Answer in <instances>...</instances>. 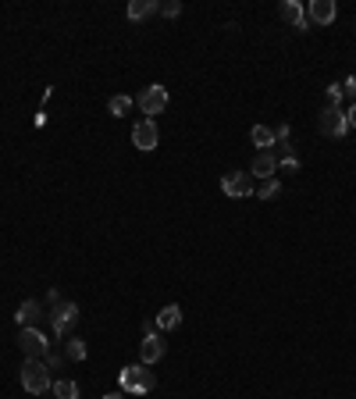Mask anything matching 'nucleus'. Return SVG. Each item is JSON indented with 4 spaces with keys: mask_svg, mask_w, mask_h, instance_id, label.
I'll list each match as a JSON object with an SVG mask.
<instances>
[{
    "mask_svg": "<svg viewBox=\"0 0 356 399\" xmlns=\"http://www.w3.org/2000/svg\"><path fill=\"white\" fill-rule=\"evenodd\" d=\"M342 93H349V97H356V75H349V79L342 82Z\"/></svg>",
    "mask_w": 356,
    "mask_h": 399,
    "instance_id": "nucleus-25",
    "label": "nucleus"
},
{
    "mask_svg": "<svg viewBox=\"0 0 356 399\" xmlns=\"http://www.w3.org/2000/svg\"><path fill=\"white\" fill-rule=\"evenodd\" d=\"M161 15L178 18V15H182V4H178V0H168V4H161Z\"/></svg>",
    "mask_w": 356,
    "mask_h": 399,
    "instance_id": "nucleus-21",
    "label": "nucleus"
},
{
    "mask_svg": "<svg viewBox=\"0 0 356 399\" xmlns=\"http://www.w3.org/2000/svg\"><path fill=\"white\" fill-rule=\"evenodd\" d=\"M278 193H282V182H278V178H264L260 186H257V196H260V200H275Z\"/></svg>",
    "mask_w": 356,
    "mask_h": 399,
    "instance_id": "nucleus-18",
    "label": "nucleus"
},
{
    "mask_svg": "<svg viewBox=\"0 0 356 399\" xmlns=\"http://www.w3.org/2000/svg\"><path fill=\"white\" fill-rule=\"evenodd\" d=\"M65 353H68L72 360H86V343H82V339H68V343H65Z\"/></svg>",
    "mask_w": 356,
    "mask_h": 399,
    "instance_id": "nucleus-20",
    "label": "nucleus"
},
{
    "mask_svg": "<svg viewBox=\"0 0 356 399\" xmlns=\"http://www.w3.org/2000/svg\"><path fill=\"white\" fill-rule=\"evenodd\" d=\"M275 168H278V157H275L271 150H260L257 157H253V164H250V175H257L264 182V178H275Z\"/></svg>",
    "mask_w": 356,
    "mask_h": 399,
    "instance_id": "nucleus-10",
    "label": "nucleus"
},
{
    "mask_svg": "<svg viewBox=\"0 0 356 399\" xmlns=\"http://www.w3.org/2000/svg\"><path fill=\"white\" fill-rule=\"evenodd\" d=\"M346 118H349V125H353V129H356V104H353V107H349V111H346Z\"/></svg>",
    "mask_w": 356,
    "mask_h": 399,
    "instance_id": "nucleus-27",
    "label": "nucleus"
},
{
    "mask_svg": "<svg viewBox=\"0 0 356 399\" xmlns=\"http://www.w3.org/2000/svg\"><path fill=\"white\" fill-rule=\"evenodd\" d=\"M136 104L143 107V114L154 118V114H161V111L168 107V89H164V86H146L143 93L136 97Z\"/></svg>",
    "mask_w": 356,
    "mask_h": 399,
    "instance_id": "nucleus-6",
    "label": "nucleus"
},
{
    "mask_svg": "<svg viewBox=\"0 0 356 399\" xmlns=\"http://www.w3.org/2000/svg\"><path fill=\"white\" fill-rule=\"evenodd\" d=\"M43 363L50 367V371H57V367H61V357H57V353H50V350H47V357H43Z\"/></svg>",
    "mask_w": 356,
    "mask_h": 399,
    "instance_id": "nucleus-24",
    "label": "nucleus"
},
{
    "mask_svg": "<svg viewBox=\"0 0 356 399\" xmlns=\"http://www.w3.org/2000/svg\"><path fill=\"white\" fill-rule=\"evenodd\" d=\"M221 189H225V196H232V200H243V196L253 193V178H250V171H228V175L221 178Z\"/></svg>",
    "mask_w": 356,
    "mask_h": 399,
    "instance_id": "nucleus-5",
    "label": "nucleus"
},
{
    "mask_svg": "<svg viewBox=\"0 0 356 399\" xmlns=\"http://www.w3.org/2000/svg\"><path fill=\"white\" fill-rule=\"evenodd\" d=\"M154 389V375L146 371V363H132L122 371V392H150Z\"/></svg>",
    "mask_w": 356,
    "mask_h": 399,
    "instance_id": "nucleus-3",
    "label": "nucleus"
},
{
    "mask_svg": "<svg viewBox=\"0 0 356 399\" xmlns=\"http://www.w3.org/2000/svg\"><path fill=\"white\" fill-rule=\"evenodd\" d=\"M40 318H43V306H40L36 299H25V303L18 306V314H15V321H18L22 328H40Z\"/></svg>",
    "mask_w": 356,
    "mask_h": 399,
    "instance_id": "nucleus-11",
    "label": "nucleus"
},
{
    "mask_svg": "<svg viewBox=\"0 0 356 399\" xmlns=\"http://www.w3.org/2000/svg\"><path fill=\"white\" fill-rule=\"evenodd\" d=\"M342 104V86L335 82V86H328V107H339Z\"/></svg>",
    "mask_w": 356,
    "mask_h": 399,
    "instance_id": "nucleus-22",
    "label": "nucleus"
},
{
    "mask_svg": "<svg viewBox=\"0 0 356 399\" xmlns=\"http://www.w3.org/2000/svg\"><path fill=\"white\" fill-rule=\"evenodd\" d=\"M18 346H22L25 360H43L47 350H50V343L43 339L40 328H22V331H18Z\"/></svg>",
    "mask_w": 356,
    "mask_h": 399,
    "instance_id": "nucleus-2",
    "label": "nucleus"
},
{
    "mask_svg": "<svg viewBox=\"0 0 356 399\" xmlns=\"http://www.w3.org/2000/svg\"><path fill=\"white\" fill-rule=\"evenodd\" d=\"M321 132L324 136H332V139H342L349 132V118L342 107H324L321 111Z\"/></svg>",
    "mask_w": 356,
    "mask_h": 399,
    "instance_id": "nucleus-4",
    "label": "nucleus"
},
{
    "mask_svg": "<svg viewBox=\"0 0 356 399\" xmlns=\"http://www.w3.org/2000/svg\"><path fill=\"white\" fill-rule=\"evenodd\" d=\"M157 139H161V132H157V125H154V118L139 121V125L132 129V143H136L139 150H154V146H157Z\"/></svg>",
    "mask_w": 356,
    "mask_h": 399,
    "instance_id": "nucleus-8",
    "label": "nucleus"
},
{
    "mask_svg": "<svg viewBox=\"0 0 356 399\" xmlns=\"http://www.w3.org/2000/svg\"><path fill=\"white\" fill-rule=\"evenodd\" d=\"M50 385H54V378H50V367H47L43 360H25V363H22V389H25V392L40 396V392H47Z\"/></svg>",
    "mask_w": 356,
    "mask_h": 399,
    "instance_id": "nucleus-1",
    "label": "nucleus"
},
{
    "mask_svg": "<svg viewBox=\"0 0 356 399\" xmlns=\"http://www.w3.org/2000/svg\"><path fill=\"white\" fill-rule=\"evenodd\" d=\"M154 11H161V4H157V0H132V4H129V18H132V22L150 18Z\"/></svg>",
    "mask_w": 356,
    "mask_h": 399,
    "instance_id": "nucleus-14",
    "label": "nucleus"
},
{
    "mask_svg": "<svg viewBox=\"0 0 356 399\" xmlns=\"http://www.w3.org/2000/svg\"><path fill=\"white\" fill-rule=\"evenodd\" d=\"M250 139L257 143V150H271V146H275V129H267V125H253Z\"/></svg>",
    "mask_w": 356,
    "mask_h": 399,
    "instance_id": "nucleus-16",
    "label": "nucleus"
},
{
    "mask_svg": "<svg viewBox=\"0 0 356 399\" xmlns=\"http://www.w3.org/2000/svg\"><path fill=\"white\" fill-rule=\"evenodd\" d=\"M282 168H285V171H296V168H300V161H296L292 153H285V161H282Z\"/></svg>",
    "mask_w": 356,
    "mask_h": 399,
    "instance_id": "nucleus-26",
    "label": "nucleus"
},
{
    "mask_svg": "<svg viewBox=\"0 0 356 399\" xmlns=\"http://www.w3.org/2000/svg\"><path fill=\"white\" fill-rule=\"evenodd\" d=\"M50 389H54V396H57V399H79V385H75V382H68V378H57Z\"/></svg>",
    "mask_w": 356,
    "mask_h": 399,
    "instance_id": "nucleus-17",
    "label": "nucleus"
},
{
    "mask_svg": "<svg viewBox=\"0 0 356 399\" xmlns=\"http://www.w3.org/2000/svg\"><path fill=\"white\" fill-rule=\"evenodd\" d=\"M129 107H132V97H125V93H118V97H111V100H107V111H111L114 118L129 114Z\"/></svg>",
    "mask_w": 356,
    "mask_h": 399,
    "instance_id": "nucleus-19",
    "label": "nucleus"
},
{
    "mask_svg": "<svg viewBox=\"0 0 356 399\" xmlns=\"http://www.w3.org/2000/svg\"><path fill=\"white\" fill-rule=\"evenodd\" d=\"M310 22L317 25L335 22V0H310Z\"/></svg>",
    "mask_w": 356,
    "mask_h": 399,
    "instance_id": "nucleus-12",
    "label": "nucleus"
},
{
    "mask_svg": "<svg viewBox=\"0 0 356 399\" xmlns=\"http://www.w3.org/2000/svg\"><path fill=\"white\" fill-rule=\"evenodd\" d=\"M178 321H182V311H178V303H168L164 311L157 314V328H164V331L178 328Z\"/></svg>",
    "mask_w": 356,
    "mask_h": 399,
    "instance_id": "nucleus-15",
    "label": "nucleus"
},
{
    "mask_svg": "<svg viewBox=\"0 0 356 399\" xmlns=\"http://www.w3.org/2000/svg\"><path fill=\"white\" fill-rule=\"evenodd\" d=\"M164 357V339L157 331H150V335H143V346H139V360L150 367V363H157Z\"/></svg>",
    "mask_w": 356,
    "mask_h": 399,
    "instance_id": "nucleus-9",
    "label": "nucleus"
},
{
    "mask_svg": "<svg viewBox=\"0 0 356 399\" xmlns=\"http://www.w3.org/2000/svg\"><path fill=\"white\" fill-rule=\"evenodd\" d=\"M289 136H292V132H289V125H278V129H275V143H282L285 150L292 146V143H289Z\"/></svg>",
    "mask_w": 356,
    "mask_h": 399,
    "instance_id": "nucleus-23",
    "label": "nucleus"
},
{
    "mask_svg": "<svg viewBox=\"0 0 356 399\" xmlns=\"http://www.w3.org/2000/svg\"><path fill=\"white\" fill-rule=\"evenodd\" d=\"M104 399H125L122 392H111V396H104Z\"/></svg>",
    "mask_w": 356,
    "mask_h": 399,
    "instance_id": "nucleus-28",
    "label": "nucleus"
},
{
    "mask_svg": "<svg viewBox=\"0 0 356 399\" xmlns=\"http://www.w3.org/2000/svg\"><path fill=\"white\" fill-rule=\"evenodd\" d=\"M50 318H54V331L65 335V331L79 321V306H75V303H54V314H50Z\"/></svg>",
    "mask_w": 356,
    "mask_h": 399,
    "instance_id": "nucleus-7",
    "label": "nucleus"
},
{
    "mask_svg": "<svg viewBox=\"0 0 356 399\" xmlns=\"http://www.w3.org/2000/svg\"><path fill=\"white\" fill-rule=\"evenodd\" d=\"M278 11H282V18H285V22H292V29H307V15H303V8L296 4V0H285V4H282Z\"/></svg>",
    "mask_w": 356,
    "mask_h": 399,
    "instance_id": "nucleus-13",
    "label": "nucleus"
}]
</instances>
